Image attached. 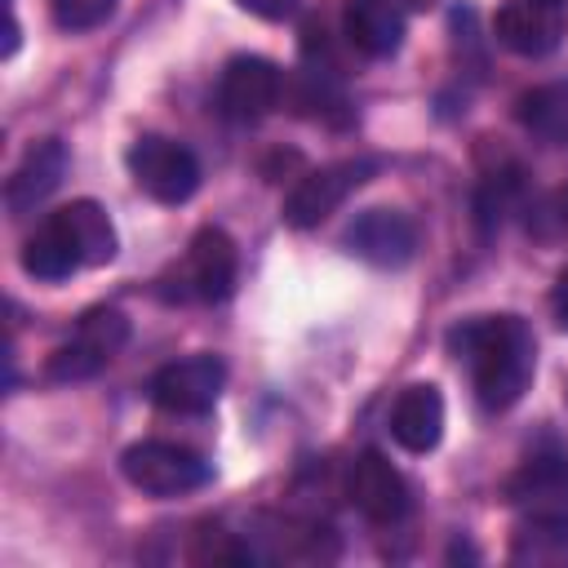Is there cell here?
I'll return each instance as SVG.
<instances>
[{
  "mask_svg": "<svg viewBox=\"0 0 568 568\" xmlns=\"http://www.w3.org/2000/svg\"><path fill=\"white\" fill-rule=\"evenodd\" d=\"M448 351L470 368L475 399L488 413H506L510 404H519L537 368V342L519 315L462 320L457 328H448Z\"/></svg>",
  "mask_w": 568,
  "mask_h": 568,
  "instance_id": "obj_1",
  "label": "cell"
},
{
  "mask_svg": "<svg viewBox=\"0 0 568 568\" xmlns=\"http://www.w3.org/2000/svg\"><path fill=\"white\" fill-rule=\"evenodd\" d=\"M120 470L133 488L151 493V497H182V493H195L209 484L213 466L182 448V444H164V439H142V444H129L124 457H120Z\"/></svg>",
  "mask_w": 568,
  "mask_h": 568,
  "instance_id": "obj_2",
  "label": "cell"
},
{
  "mask_svg": "<svg viewBox=\"0 0 568 568\" xmlns=\"http://www.w3.org/2000/svg\"><path fill=\"white\" fill-rule=\"evenodd\" d=\"M377 169H382V160L355 155V160H337V164H324V169L306 173V178L288 191V200H284V222H288L293 231L320 226V222H324L328 213H337V209L346 204V195L359 191Z\"/></svg>",
  "mask_w": 568,
  "mask_h": 568,
  "instance_id": "obj_3",
  "label": "cell"
},
{
  "mask_svg": "<svg viewBox=\"0 0 568 568\" xmlns=\"http://www.w3.org/2000/svg\"><path fill=\"white\" fill-rule=\"evenodd\" d=\"M124 164H129L133 182H138L151 200H160V204H182V200H191L195 186H200V160H195L182 142L160 138V133H142V138L129 146Z\"/></svg>",
  "mask_w": 568,
  "mask_h": 568,
  "instance_id": "obj_4",
  "label": "cell"
},
{
  "mask_svg": "<svg viewBox=\"0 0 568 568\" xmlns=\"http://www.w3.org/2000/svg\"><path fill=\"white\" fill-rule=\"evenodd\" d=\"M124 342H129V320H124V311H115V306H93V311L80 320L75 337L49 355L44 377H49V382H84V377H93L98 368H106Z\"/></svg>",
  "mask_w": 568,
  "mask_h": 568,
  "instance_id": "obj_5",
  "label": "cell"
},
{
  "mask_svg": "<svg viewBox=\"0 0 568 568\" xmlns=\"http://www.w3.org/2000/svg\"><path fill=\"white\" fill-rule=\"evenodd\" d=\"M226 386V364L217 355H186V359H173L164 364L151 382H146V395L155 408L164 413H182V417H200L217 404Z\"/></svg>",
  "mask_w": 568,
  "mask_h": 568,
  "instance_id": "obj_6",
  "label": "cell"
},
{
  "mask_svg": "<svg viewBox=\"0 0 568 568\" xmlns=\"http://www.w3.org/2000/svg\"><path fill=\"white\" fill-rule=\"evenodd\" d=\"M235 271H240V257H235V244L222 226H200L186 244V257H182V271H178V297H200V302H222L231 297L235 288Z\"/></svg>",
  "mask_w": 568,
  "mask_h": 568,
  "instance_id": "obj_7",
  "label": "cell"
},
{
  "mask_svg": "<svg viewBox=\"0 0 568 568\" xmlns=\"http://www.w3.org/2000/svg\"><path fill=\"white\" fill-rule=\"evenodd\" d=\"M493 36L501 49L519 58H546L564 44L568 13L564 4H546V0H506L493 18Z\"/></svg>",
  "mask_w": 568,
  "mask_h": 568,
  "instance_id": "obj_8",
  "label": "cell"
},
{
  "mask_svg": "<svg viewBox=\"0 0 568 568\" xmlns=\"http://www.w3.org/2000/svg\"><path fill=\"white\" fill-rule=\"evenodd\" d=\"M280 93H284V75L275 62L266 58H253V53H240L226 62L222 71V84H217V106L240 120V124H253L262 115H271L280 106Z\"/></svg>",
  "mask_w": 568,
  "mask_h": 568,
  "instance_id": "obj_9",
  "label": "cell"
},
{
  "mask_svg": "<svg viewBox=\"0 0 568 568\" xmlns=\"http://www.w3.org/2000/svg\"><path fill=\"white\" fill-rule=\"evenodd\" d=\"M342 244H346V253L364 257L368 266L395 271V266H404L417 253V226L399 209H364L346 226Z\"/></svg>",
  "mask_w": 568,
  "mask_h": 568,
  "instance_id": "obj_10",
  "label": "cell"
},
{
  "mask_svg": "<svg viewBox=\"0 0 568 568\" xmlns=\"http://www.w3.org/2000/svg\"><path fill=\"white\" fill-rule=\"evenodd\" d=\"M501 501L524 515H568V457L537 453L501 479Z\"/></svg>",
  "mask_w": 568,
  "mask_h": 568,
  "instance_id": "obj_11",
  "label": "cell"
},
{
  "mask_svg": "<svg viewBox=\"0 0 568 568\" xmlns=\"http://www.w3.org/2000/svg\"><path fill=\"white\" fill-rule=\"evenodd\" d=\"M346 497L373 524H395L408 510V484H404V475L377 448L355 457V466L346 475Z\"/></svg>",
  "mask_w": 568,
  "mask_h": 568,
  "instance_id": "obj_12",
  "label": "cell"
},
{
  "mask_svg": "<svg viewBox=\"0 0 568 568\" xmlns=\"http://www.w3.org/2000/svg\"><path fill=\"white\" fill-rule=\"evenodd\" d=\"M62 178H67V146H62L58 138L36 142V146L18 160V169L9 173V182H4V204H9V213H13V217L31 213L40 200H49V195L62 186Z\"/></svg>",
  "mask_w": 568,
  "mask_h": 568,
  "instance_id": "obj_13",
  "label": "cell"
},
{
  "mask_svg": "<svg viewBox=\"0 0 568 568\" xmlns=\"http://www.w3.org/2000/svg\"><path fill=\"white\" fill-rule=\"evenodd\" d=\"M390 435L408 453H430L444 435V395L430 382L404 386L395 408H390Z\"/></svg>",
  "mask_w": 568,
  "mask_h": 568,
  "instance_id": "obj_14",
  "label": "cell"
},
{
  "mask_svg": "<svg viewBox=\"0 0 568 568\" xmlns=\"http://www.w3.org/2000/svg\"><path fill=\"white\" fill-rule=\"evenodd\" d=\"M342 36L364 58H390L404 44V9L395 0H346Z\"/></svg>",
  "mask_w": 568,
  "mask_h": 568,
  "instance_id": "obj_15",
  "label": "cell"
},
{
  "mask_svg": "<svg viewBox=\"0 0 568 568\" xmlns=\"http://www.w3.org/2000/svg\"><path fill=\"white\" fill-rule=\"evenodd\" d=\"M515 568H568V515H524L510 532Z\"/></svg>",
  "mask_w": 568,
  "mask_h": 568,
  "instance_id": "obj_16",
  "label": "cell"
},
{
  "mask_svg": "<svg viewBox=\"0 0 568 568\" xmlns=\"http://www.w3.org/2000/svg\"><path fill=\"white\" fill-rule=\"evenodd\" d=\"M53 222L67 231L80 266H106L115 257V248H120L115 226H111V217H106V209L98 200H71L67 209L53 213Z\"/></svg>",
  "mask_w": 568,
  "mask_h": 568,
  "instance_id": "obj_17",
  "label": "cell"
},
{
  "mask_svg": "<svg viewBox=\"0 0 568 568\" xmlns=\"http://www.w3.org/2000/svg\"><path fill=\"white\" fill-rule=\"evenodd\" d=\"M22 271H27L31 280H44V284H58V280H67L71 271H80V257H75L67 231H62L53 217L22 244Z\"/></svg>",
  "mask_w": 568,
  "mask_h": 568,
  "instance_id": "obj_18",
  "label": "cell"
},
{
  "mask_svg": "<svg viewBox=\"0 0 568 568\" xmlns=\"http://www.w3.org/2000/svg\"><path fill=\"white\" fill-rule=\"evenodd\" d=\"M519 124L546 142H568V80L524 93L519 98Z\"/></svg>",
  "mask_w": 568,
  "mask_h": 568,
  "instance_id": "obj_19",
  "label": "cell"
},
{
  "mask_svg": "<svg viewBox=\"0 0 568 568\" xmlns=\"http://www.w3.org/2000/svg\"><path fill=\"white\" fill-rule=\"evenodd\" d=\"M284 93L293 98L297 115L306 120H324V124H351V106L342 98V89L328 80V71H302L293 80V89L284 84Z\"/></svg>",
  "mask_w": 568,
  "mask_h": 568,
  "instance_id": "obj_20",
  "label": "cell"
},
{
  "mask_svg": "<svg viewBox=\"0 0 568 568\" xmlns=\"http://www.w3.org/2000/svg\"><path fill=\"white\" fill-rule=\"evenodd\" d=\"M515 209H524V173L515 164H501V169L484 173V182L475 191V217H479V226L493 231Z\"/></svg>",
  "mask_w": 568,
  "mask_h": 568,
  "instance_id": "obj_21",
  "label": "cell"
},
{
  "mask_svg": "<svg viewBox=\"0 0 568 568\" xmlns=\"http://www.w3.org/2000/svg\"><path fill=\"white\" fill-rule=\"evenodd\" d=\"M524 222H528V235L537 244H568V186H555L546 195H537L532 204H524Z\"/></svg>",
  "mask_w": 568,
  "mask_h": 568,
  "instance_id": "obj_22",
  "label": "cell"
},
{
  "mask_svg": "<svg viewBox=\"0 0 568 568\" xmlns=\"http://www.w3.org/2000/svg\"><path fill=\"white\" fill-rule=\"evenodd\" d=\"M120 0H49V13L62 31H93L115 13Z\"/></svg>",
  "mask_w": 568,
  "mask_h": 568,
  "instance_id": "obj_23",
  "label": "cell"
},
{
  "mask_svg": "<svg viewBox=\"0 0 568 568\" xmlns=\"http://www.w3.org/2000/svg\"><path fill=\"white\" fill-rule=\"evenodd\" d=\"M244 13H253V18H262V22H284V18H293L297 13V4L302 0H235Z\"/></svg>",
  "mask_w": 568,
  "mask_h": 568,
  "instance_id": "obj_24",
  "label": "cell"
},
{
  "mask_svg": "<svg viewBox=\"0 0 568 568\" xmlns=\"http://www.w3.org/2000/svg\"><path fill=\"white\" fill-rule=\"evenodd\" d=\"M550 311H555V320L568 328V266L559 271V280H555V288H550Z\"/></svg>",
  "mask_w": 568,
  "mask_h": 568,
  "instance_id": "obj_25",
  "label": "cell"
},
{
  "mask_svg": "<svg viewBox=\"0 0 568 568\" xmlns=\"http://www.w3.org/2000/svg\"><path fill=\"white\" fill-rule=\"evenodd\" d=\"M399 9H413V13H426V9H435L439 0H395Z\"/></svg>",
  "mask_w": 568,
  "mask_h": 568,
  "instance_id": "obj_26",
  "label": "cell"
},
{
  "mask_svg": "<svg viewBox=\"0 0 568 568\" xmlns=\"http://www.w3.org/2000/svg\"><path fill=\"white\" fill-rule=\"evenodd\" d=\"M546 4H564V0H546Z\"/></svg>",
  "mask_w": 568,
  "mask_h": 568,
  "instance_id": "obj_27",
  "label": "cell"
}]
</instances>
